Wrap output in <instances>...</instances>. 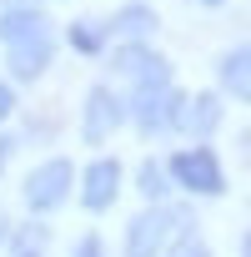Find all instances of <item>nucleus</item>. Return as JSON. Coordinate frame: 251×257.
<instances>
[{
    "label": "nucleus",
    "instance_id": "8",
    "mask_svg": "<svg viewBox=\"0 0 251 257\" xmlns=\"http://www.w3.org/2000/svg\"><path fill=\"white\" fill-rule=\"evenodd\" d=\"M56 61V31H40V36H26L16 46H6V66L16 81H40Z\"/></svg>",
    "mask_w": 251,
    "mask_h": 257
},
{
    "label": "nucleus",
    "instance_id": "12",
    "mask_svg": "<svg viewBox=\"0 0 251 257\" xmlns=\"http://www.w3.org/2000/svg\"><path fill=\"white\" fill-rule=\"evenodd\" d=\"M10 257H46L50 252V227L46 222H26V227H10Z\"/></svg>",
    "mask_w": 251,
    "mask_h": 257
},
{
    "label": "nucleus",
    "instance_id": "3",
    "mask_svg": "<svg viewBox=\"0 0 251 257\" xmlns=\"http://www.w3.org/2000/svg\"><path fill=\"white\" fill-rule=\"evenodd\" d=\"M126 116H136V132L141 137H161V132H176V116H181V91L171 81H141Z\"/></svg>",
    "mask_w": 251,
    "mask_h": 257
},
{
    "label": "nucleus",
    "instance_id": "4",
    "mask_svg": "<svg viewBox=\"0 0 251 257\" xmlns=\"http://www.w3.org/2000/svg\"><path fill=\"white\" fill-rule=\"evenodd\" d=\"M70 187H76V167H70L66 157L36 162L30 177H26V207H30L36 217H46V212H56V207L70 202Z\"/></svg>",
    "mask_w": 251,
    "mask_h": 257
},
{
    "label": "nucleus",
    "instance_id": "17",
    "mask_svg": "<svg viewBox=\"0 0 251 257\" xmlns=\"http://www.w3.org/2000/svg\"><path fill=\"white\" fill-rule=\"evenodd\" d=\"M10 111H16V86L0 81V121H10Z\"/></svg>",
    "mask_w": 251,
    "mask_h": 257
},
{
    "label": "nucleus",
    "instance_id": "5",
    "mask_svg": "<svg viewBox=\"0 0 251 257\" xmlns=\"http://www.w3.org/2000/svg\"><path fill=\"white\" fill-rule=\"evenodd\" d=\"M120 121H126V101L110 86H90L86 91V106H80V142L86 147H100L106 137H116Z\"/></svg>",
    "mask_w": 251,
    "mask_h": 257
},
{
    "label": "nucleus",
    "instance_id": "15",
    "mask_svg": "<svg viewBox=\"0 0 251 257\" xmlns=\"http://www.w3.org/2000/svg\"><path fill=\"white\" fill-rule=\"evenodd\" d=\"M161 257H211V242H206L196 227H186V222H181V232L166 242V252H161Z\"/></svg>",
    "mask_w": 251,
    "mask_h": 257
},
{
    "label": "nucleus",
    "instance_id": "10",
    "mask_svg": "<svg viewBox=\"0 0 251 257\" xmlns=\"http://www.w3.org/2000/svg\"><path fill=\"white\" fill-rule=\"evenodd\" d=\"M156 6H151V0H126V6L106 21V36L110 41H151L156 36Z\"/></svg>",
    "mask_w": 251,
    "mask_h": 257
},
{
    "label": "nucleus",
    "instance_id": "16",
    "mask_svg": "<svg viewBox=\"0 0 251 257\" xmlns=\"http://www.w3.org/2000/svg\"><path fill=\"white\" fill-rule=\"evenodd\" d=\"M70 257H106V242H100L96 232H86V237L76 242V252H70Z\"/></svg>",
    "mask_w": 251,
    "mask_h": 257
},
{
    "label": "nucleus",
    "instance_id": "19",
    "mask_svg": "<svg viewBox=\"0 0 251 257\" xmlns=\"http://www.w3.org/2000/svg\"><path fill=\"white\" fill-rule=\"evenodd\" d=\"M191 6H206V11H216V6H226V0H191Z\"/></svg>",
    "mask_w": 251,
    "mask_h": 257
},
{
    "label": "nucleus",
    "instance_id": "1",
    "mask_svg": "<svg viewBox=\"0 0 251 257\" xmlns=\"http://www.w3.org/2000/svg\"><path fill=\"white\" fill-rule=\"evenodd\" d=\"M181 222H186V212H181V207H171V202H151L146 212H136V217H131L120 257H161Z\"/></svg>",
    "mask_w": 251,
    "mask_h": 257
},
{
    "label": "nucleus",
    "instance_id": "2",
    "mask_svg": "<svg viewBox=\"0 0 251 257\" xmlns=\"http://www.w3.org/2000/svg\"><path fill=\"white\" fill-rule=\"evenodd\" d=\"M166 172H171V187H181V192H191V197H226L221 157H216L206 142H196V147L176 152V157L166 162Z\"/></svg>",
    "mask_w": 251,
    "mask_h": 257
},
{
    "label": "nucleus",
    "instance_id": "14",
    "mask_svg": "<svg viewBox=\"0 0 251 257\" xmlns=\"http://www.w3.org/2000/svg\"><path fill=\"white\" fill-rule=\"evenodd\" d=\"M66 41H70L80 56H100V51H106V26H96V21H70Z\"/></svg>",
    "mask_w": 251,
    "mask_h": 257
},
{
    "label": "nucleus",
    "instance_id": "7",
    "mask_svg": "<svg viewBox=\"0 0 251 257\" xmlns=\"http://www.w3.org/2000/svg\"><path fill=\"white\" fill-rule=\"evenodd\" d=\"M120 162L116 157H96V162H86V172H80V207L86 212H110L116 207V197H120Z\"/></svg>",
    "mask_w": 251,
    "mask_h": 257
},
{
    "label": "nucleus",
    "instance_id": "18",
    "mask_svg": "<svg viewBox=\"0 0 251 257\" xmlns=\"http://www.w3.org/2000/svg\"><path fill=\"white\" fill-rule=\"evenodd\" d=\"M16 157V137H6V132H0V172H6V162Z\"/></svg>",
    "mask_w": 251,
    "mask_h": 257
},
{
    "label": "nucleus",
    "instance_id": "13",
    "mask_svg": "<svg viewBox=\"0 0 251 257\" xmlns=\"http://www.w3.org/2000/svg\"><path fill=\"white\" fill-rule=\"evenodd\" d=\"M136 187H141L146 202H166V197H171V172H166V162H141Z\"/></svg>",
    "mask_w": 251,
    "mask_h": 257
},
{
    "label": "nucleus",
    "instance_id": "21",
    "mask_svg": "<svg viewBox=\"0 0 251 257\" xmlns=\"http://www.w3.org/2000/svg\"><path fill=\"white\" fill-rule=\"evenodd\" d=\"M241 257H251V237H246V242H241Z\"/></svg>",
    "mask_w": 251,
    "mask_h": 257
},
{
    "label": "nucleus",
    "instance_id": "20",
    "mask_svg": "<svg viewBox=\"0 0 251 257\" xmlns=\"http://www.w3.org/2000/svg\"><path fill=\"white\" fill-rule=\"evenodd\" d=\"M10 237V217H0V242H6Z\"/></svg>",
    "mask_w": 251,
    "mask_h": 257
},
{
    "label": "nucleus",
    "instance_id": "11",
    "mask_svg": "<svg viewBox=\"0 0 251 257\" xmlns=\"http://www.w3.org/2000/svg\"><path fill=\"white\" fill-rule=\"evenodd\" d=\"M216 81L226 86V96H236L241 106H251V41L221 56V66H216Z\"/></svg>",
    "mask_w": 251,
    "mask_h": 257
},
{
    "label": "nucleus",
    "instance_id": "6",
    "mask_svg": "<svg viewBox=\"0 0 251 257\" xmlns=\"http://www.w3.org/2000/svg\"><path fill=\"white\" fill-rule=\"evenodd\" d=\"M110 71L120 76V81H171V61L151 46V41H120L116 51H110Z\"/></svg>",
    "mask_w": 251,
    "mask_h": 257
},
{
    "label": "nucleus",
    "instance_id": "9",
    "mask_svg": "<svg viewBox=\"0 0 251 257\" xmlns=\"http://www.w3.org/2000/svg\"><path fill=\"white\" fill-rule=\"evenodd\" d=\"M226 121V106L216 91H196V96H181V116H176V132L196 137V142H211Z\"/></svg>",
    "mask_w": 251,
    "mask_h": 257
}]
</instances>
